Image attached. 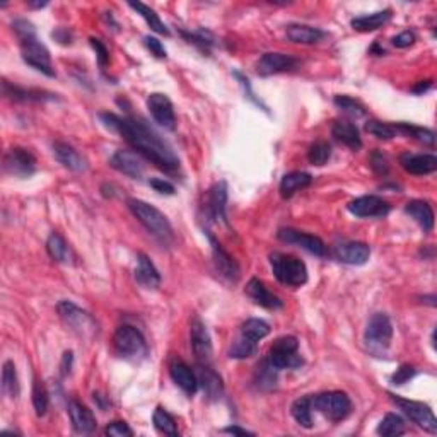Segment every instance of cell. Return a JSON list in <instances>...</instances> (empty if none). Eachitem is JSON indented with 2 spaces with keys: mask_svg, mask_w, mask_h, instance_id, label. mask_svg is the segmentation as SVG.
I'll use <instances>...</instances> for the list:
<instances>
[{
  "mask_svg": "<svg viewBox=\"0 0 437 437\" xmlns=\"http://www.w3.org/2000/svg\"><path fill=\"white\" fill-rule=\"evenodd\" d=\"M311 408H313V401L309 397L299 398V400L294 401L292 406H290V413H292L294 420H296L301 427H304V429L313 427Z\"/></svg>",
  "mask_w": 437,
  "mask_h": 437,
  "instance_id": "obj_36",
  "label": "cell"
},
{
  "mask_svg": "<svg viewBox=\"0 0 437 437\" xmlns=\"http://www.w3.org/2000/svg\"><path fill=\"white\" fill-rule=\"evenodd\" d=\"M13 29L21 43L22 41H29L36 38V29H34V26L29 21H26V19H16V21L13 22Z\"/></svg>",
  "mask_w": 437,
  "mask_h": 437,
  "instance_id": "obj_48",
  "label": "cell"
},
{
  "mask_svg": "<svg viewBox=\"0 0 437 437\" xmlns=\"http://www.w3.org/2000/svg\"><path fill=\"white\" fill-rule=\"evenodd\" d=\"M391 400L394 401L398 406H400L401 412L408 417L413 424H417L419 427L424 429V431L431 432V434H436L437 432V420L432 413V410L429 408L427 405L420 403V401H413V400H403L400 397H394V394H390Z\"/></svg>",
  "mask_w": 437,
  "mask_h": 437,
  "instance_id": "obj_9",
  "label": "cell"
},
{
  "mask_svg": "<svg viewBox=\"0 0 437 437\" xmlns=\"http://www.w3.org/2000/svg\"><path fill=\"white\" fill-rule=\"evenodd\" d=\"M183 34H185L186 40L190 41V43L197 45V47H200L202 50H209L214 45L212 36H210L207 31H203V29H200V31H197V33H183Z\"/></svg>",
  "mask_w": 437,
  "mask_h": 437,
  "instance_id": "obj_50",
  "label": "cell"
},
{
  "mask_svg": "<svg viewBox=\"0 0 437 437\" xmlns=\"http://www.w3.org/2000/svg\"><path fill=\"white\" fill-rule=\"evenodd\" d=\"M232 74H235V77H236L237 80H239V84H241V86H243V89H244V94H246V98H248V99H250V101H253V103H255V105H256V106H262V108L267 111V106H265V105H263V103H262V101H260V99H256V98H255V93H253V91H251V86H250V80H248L246 77H244V75H243V74H241V72H237V71H235V72H232Z\"/></svg>",
  "mask_w": 437,
  "mask_h": 437,
  "instance_id": "obj_55",
  "label": "cell"
},
{
  "mask_svg": "<svg viewBox=\"0 0 437 437\" xmlns=\"http://www.w3.org/2000/svg\"><path fill=\"white\" fill-rule=\"evenodd\" d=\"M207 237H209V243L212 246V258H214V265H216L217 272L225 279V281L236 283L239 281V265L236 263V260L229 255L228 251L222 248V244L207 231Z\"/></svg>",
  "mask_w": 437,
  "mask_h": 437,
  "instance_id": "obj_14",
  "label": "cell"
},
{
  "mask_svg": "<svg viewBox=\"0 0 437 437\" xmlns=\"http://www.w3.org/2000/svg\"><path fill=\"white\" fill-rule=\"evenodd\" d=\"M144 45L145 48L149 50V52L152 53V55L157 57V59H166V48L163 47V43H161L159 40L154 36H145L144 38Z\"/></svg>",
  "mask_w": 437,
  "mask_h": 437,
  "instance_id": "obj_53",
  "label": "cell"
},
{
  "mask_svg": "<svg viewBox=\"0 0 437 437\" xmlns=\"http://www.w3.org/2000/svg\"><path fill=\"white\" fill-rule=\"evenodd\" d=\"M286 34L292 43L299 45H316L325 38V33L321 29L306 24H290Z\"/></svg>",
  "mask_w": 437,
  "mask_h": 437,
  "instance_id": "obj_31",
  "label": "cell"
},
{
  "mask_svg": "<svg viewBox=\"0 0 437 437\" xmlns=\"http://www.w3.org/2000/svg\"><path fill=\"white\" fill-rule=\"evenodd\" d=\"M270 267L275 279L287 287H301L308 282V268L304 262L296 256L283 255V253H272Z\"/></svg>",
  "mask_w": 437,
  "mask_h": 437,
  "instance_id": "obj_3",
  "label": "cell"
},
{
  "mask_svg": "<svg viewBox=\"0 0 437 437\" xmlns=\"http://www.w3.org/2000/svg\"><path fill=\"white\" fill-rule=\"evenodd\" d=\"M225 203H228V185L225 182H218L210 188L203 203L207 221L225 222Z\"/></svg>",
  "mask_w": 437,
  "mask_h": 437,
  "instance_id": "obj_16",
  "label": "cell"
},
{
  "mask_svg": "<svg viewBox=\"0 0 437 437\" xmlns=\"http://www.w3.org/2000/svg\"><path fill=\"white\" fill-rule=\"evenodd\" d=\"M113 345L117 354L125 359L137 360L145 357V354H147V345H145L144 336H142L139 329L130 327V325H124L114 332Z\"/></svg>",
  "mask_w": 437,
  "mask_h": 437,
  "instance_id": "obj_7",
  "label": "cell"
},
{
  "mask_svg": "<svg viewBox=\"0 0 437 437\" xmlns=\"http://www.w3.org/2000/svg\"><path fill=\"white\" fill-rule=\"evenodd\" d=\"M371 168H373V171L376 172V175L379 176H386L390 171V163L388 159H386V156L383 154V152L379 151H374L373 154H371Z\"/></svg>",
  "mask_w": 437,
  "mask_h": 437,
  "instance_id": "obj_49",
  "label": "cell"
},
{
  "mask_svg": "<svg viewBox=\"0 0 437 437\" xmlns=\"http://www.w3.org/2000/svg\"><path fill=\"white\" fill-rule=\"evenodd\" d=\"M147 108L151 111L152 118L161 126L168 130H175L176 126V114L172 108L171 99L163 93H152L147 98Z\"/></svg>",
  "mask_w": 437,
  "mask_h": 437,
  "instance_id": "obj_17",
  "label": "cell"
},
{
  "mask_svg": "<svg viewBox=\"0 0 437 437\" xmlns=\"http://www.w3.org/2000/svg\"><path fill=\"white\" fill-rule=\"evenodd\" d=\"M128 6L132 7L133 10H137V14H140L142 19L147 22V26L152 29V31L164 34V36H170V29H168V26L161 21L159 16H157L151 7H147L142 2H128Z\"/></svg>",
  "mask_w": 437,
  "mask_h": 437,
  "instance_id": "obj_34",
  "label": "cell"
},
{
  "mask_svg": "<svg viewBox=\"0 0 437 437\" xmlns=\"http://www.w3.org/2000/svg\"><path fill=\"white\" fill-rule=\"evenodd\" d=\"M405 212L408 214L425 232L434 229V210L424 200H412L405 205Z\"/></svg>",
  "mask_w": 437,
  "mask_h": 437,
  "instance_id": "obj_29",
  "label": "cell"
},
{
  "mask_svg": "<svg viewBox=\"0 0 437 437\" xmlns=\"http://www.w3.org/2000/svg\"><path fill=\"white\" fill-rule=\"evenodd\" d=\"M89 41H91V47L94 48L96 57H98L99 65H101V67H106V65H108V62H110L108 48H106L105 45H103L101 40H96V38H91Z\"/></svg>",
  "mask_w": 437,
  "mask_h": 437,
  "instance_id": "obj_54",
  "label": "cell"
},
{
  "mask_svg": "<svg viewBox=\"0 0 437 437\" xmlns=\"http://www.w3.org/2000/svg\"><path fill=\"white\" fill-rule=\"evenodd\" d=\"M198 386H202L203 393L209 400H218L224 391L222 379L209 364H198Z\"/></svg>",
  "mask_w": 437,
  "mask_h": 437,
  "instance_id": "obj_26",
  "label": "cell"
},
{
  "mask_svg": "<svg viewBox=\"0 0 437 437\" xmlns=\"http://www.w3.org/2000/svg\"><path fill=\"white\" fill-rule=\"evenodd\" d=\"M170 376L176 386H179L186 394H195L198 390V378L183 360H172L170 366Z\"/></svg>",
  "mask_w": 437,
  "mask_h": 437,
  "instance_id": "obj_25",
  "label": "cell"
},
{
  "mask_svg": "<svg viewBox=\"0 0 437 437\" xmlns=\"http://www.w3.org/2000/svg\"><path fill=\"white\" fill-rule=\"evenodd\" d=\"M47 251L48 255L52 256V260H55V262L59 263L68 262L67 243H65V239L59 235V232H52V235H50L47 241Z\"/></svg>",
  "mask_w": 437,
  "mask_h": 437,
  "instance_id": "obj_42",
  "label": "cell"
},
{
  "mask_svg": "<svg viewBox=\"0 0 437 437\" xmlns=\"http://www.w3.org/2000/svg\"><path fill=\"white\" fill-rule=\"evenodd\" d=\"M313 183V176L308 172L296 171L289 172L282 178L281 182V195L283 198H290L294 193L301 191L302 188H308Z\"/></svg>",
  "mask_w": 437,
  "mask_h": 437,
  "instance_id": "obj_32",
  "label": "cell"
},
{
  "mask_svg": "<svg viewBox=\"0 0 437 437\" xmlns=\"http://www.w3.org/2000/svg\"><path fill=\"white\" fill-rule=\"evenodd\" d=\"M366 132L374 135L376 139L379 140H391L393 137H397V130H394L393 125L383 124V121L378 120H369L366 124Z\"/></svg>",
  "mask_w": 437,
  "mask_h": 437,
  "instance_id": "obj_46",
  "label": "cell"
},
{
  "mask_svg": "<svg viewBox=\"0 0 437 437\" xmlns=\"http://www.w3.org/2000/svg\"><path fill=\"white\" fill-rule=\"evenodd\" d=\"M47 6V2H29V7H34V9H40V7H45Z\"/></svg>",
  "mask_w": 437,
  "mask_h": 437,
  "instance_id": "obj_62",
  "label": "cell"
},
{
  "mask_svg": "<svg viewBox=\"0 0 437 437\" xmlns=\"http://www.w3.org/2000/svg\"><path fill=\"white\" fill-rule=\"evenodd\" d=\"M152 422H154V427L161 434L176 437L178 436V427H176V420L172 419L170 412L163 408V406H157L154 415H152Z\"/></svg>",
  "mask_w": 437,
  "mask_h": 437,
  "instance_id": "obj_41",
  "label": "cell"
},
{
  "mask_svg": "<svg viewBox=\"0 0 437 437\" xmlns=\"http://www.w3.org/2000/svg\"><path fill=\"white\" fill-rule=\"evenodd\" d=\"M99 120L111 132L124 137L133 151L151 161L156 168L170 172V175L179 170V157L172 151L171 145L144 120L121 118L113 113H101Z\"/></svg>",
  "mask_w": 437,
  "mask_h": 437,
  "instance_id": "obj_1",
  "label": "cell"
},
{
  "mask_svg": "<svg viewBox=\"0 0 437 437\" xmlns=\"http://www.w3.org/2000/svg\"><path fill=\"white\" fill-rule=\"evenodd\" d=\"M241 333L246 335L248 339L255 340V342H260L270 333V327L268 323H265L263 320H258V318H251V320H246L241 327Z\"/></svg>",
  "mask_w": 437,
  "mask_h": 437,
  "instance_id": "obj_43",
  "label": "cell"
},
{
  "mask_svg": "<svg viewBox=\"0 0 437 437\" xmlns=\"http://www.w3.org/2000/svg\"><path fill=\"white\" fill-rule=\"evenodd\" d=\"M106 436L111 437H126V436H132V429L128 427L126 422H120V420H114L106 427Z\"/></svg>",
  "mask_w": 437,
  "mask_h": 437,
  "instance_id": "obj_52",
  "label": "cell"
},
{
  "mask_svg": "<svg viewBox=\"0 0 437 437\" xmlns=\"http://www.w3.org/2000/svg\"><path fill=\"white\" fill-rule=\"evenodd\" d=\"M149 185L154 188L157 193L175 195V186H172V183H170L164 178H151L149 179Z\"/></svg>",
  "mask_w": 437,
  "mask_h": 437,
  "instance_id": "obj_56",
  "label": "cell"
},
{
  "mask_svg": "<svg viewBox=\"0 0 437 437\" xmlns=\"http://www.w3.org/2000/svg\"><path fill=\"white\" fill-rule=\"evenodd\" d=\"M277 237L281 241H283V243L302 248V250L311 253V255H316V256L327 255V246H325L323 241H321L320 237L308 235V232H301V231H296V229L287 228V229H281V231L277 232Z\"/></svg>",
  "mask_w": 437,
  "mask_h": 437,
  "instance_id": "obj_15",
  "label": "cell"
},
{
  "mask_svg": "<svg viewBox=\"0 0 437 437\" xmlns=\"http://www.w3.org/2000/svg\"><path fill=\"white\" fill-rule=\"evenodd\" d=\"M2 91L7 98L13 99V101H19V103H45V101H53V99H57L55 94L47 93V91L21 89V87L10 86L7 80H3L2 82Z\"/></svg>",
  "mask_w": 437,
  "mask_h": 437,
  "instance_id": "obj_27",
  "label": "cell"
},
{
  "mask_svg": "<svg viewBox=\"0 0 437 437\" xmlns=\"http://www.w3.org/2000/svg\"><path fill=\"white\" fill-rule=\"evenodd\" d=\"M246 294L250 296V299L255 304L262 306V308L272 309V311L283 308V302L281 301V297L272 294L265 287V283L260 282L258 279H251V281L248 282Z\"/></svg>",
  "mask_w": 437,
  "mask_h": 437,
  "instance_id": "obj_24",
  "label": "cell"
},
{
  "mask_svg": "<svg viewBox=\"0 0 437 437\" xmlns=\"http://www.w3.org/2000/svg\"><path fill=\"white\" fill-rule=\"evenodd\" d=\"M2 391L6 397H9L10 400H16L21 393V388H19V379L16 373V366H14L13 360H7L3 364L2 369Z\"/></svg>",
  "mask_w": 437,
  "mask_h": 437,
  "instance_id": "obj_35",
  "label": "cell"
},
{
  "mask_svg": "<svg viewBox=\"0 0 437 437\" xmlns=\"http://www.w3.org/2000/svg\"><path fill=\"white\" fill-rule=\"evenodd\" d=\"M190 340H191V350H193L195 359L198 364H210L212 359V342H210V335L207 332L205 325L198 316L191 320L190 325Z\"/></svg>",
  "mask_w": 437,
  "mask_h": 437,
  "instance_id": "obj_13",
  "label": "cell"
},
{
  "mask_svg": "<svg viewBox=\"0 0 437 437\" xmlns=\"http://www.w3.org/2000/svg\"><path fill=\"white\" fill-rule=\"evenodd\" d=\"M297 65L299 62L292 55H286V53H265L258 60V64H256V71L263 77H268V75L296 71Z\"/></svg>",
  "mask_w": 437,
  "mask_h": 437,
  "instance_id": "obj_18",
  "label": "cell"
},
{
  "mask_svg": "<svg viewBox=\"0 0 437 437\" xmlns=\"http://www.w3.org/2000/svg\"><path fill=\"white\" fill-rule=\"evenodd\" d=\"M406 431V424L403 420V417H400L398 413H388L381 422H379L378 432L379 436L385 437H394V436H401Z\"/></svg>",
  "mask_w": 437,
  "mask_h": 437,
  "instance_id": "obj_37",
  "label": "cell"
},
{
  "mask_svg": "<svg viewBox=\"0 0 437 437\" xmlns=\"http://www.w3.org/2000/svg\"><path fill=\"white\" fill-rule=\"evenodd\" d=\"M225 434H232V436H253V432L246 431V429H241L237 425H231V427L224 429Z\"/></svg>",
  "mask_w": 437,
  "mask_h": 437,
  "instance_id": "obj_60",
  "label": "cell"
},
{
  "mask_svg": "<svg viewBox=\"0 0 437 437\" xmlns=\"http://www.w3.org/2000/svg\"><path fill=\"white\" fill-rule=\"evenodd\" d=\"M329 157H332V147H329L328 142H314L308 151V159L313 166H325Z\"/></svg>",
  "mask_w": 437,
  "mask_h": 437,
  "instance_id": "obj_45",
  "label": "cell"
},
{
  "mask_svg": "<svg viewBox=\"0 0 437 437\" xmlns=\"http://www.w3.org/2000/svg\"><path fill=\"white\" fill-rule=\"evenodd\" d=\"M391 339H393V325L385 313H376L367 321L366 332H364V342L369 352L373 354H385L388 350Z\"/></svg>",
  "mask_w": 437,
  "mask_h": 437,
  "instance_id": "obj_4",
  "label": "cell"
},
{
  "mask_svg": "<svg viewBox=\"0 0 437 437\" xmlns=\"http://www.w3.org/2000/svg\"><path fill=\"white\" fill-rule=\"evenodd\" d=\"M400 164L410 175L424 176L437 170V157L434 154H403L400 157Z\"/></svg>",
  "mask_w": 437,
  "mask_h": 437,
  "instance_id": "obj_23",
  "label": "cell"
},
{
  "mask_svg": "<svg viewBox=\"0 0 437 437\" xmlns=\"http://www.w3.org/2000/svg\"><path fill=\"white\" fill-rule=\"evenodd\" d=\"M268 362L277 371L283 369H299L302 366L301 355H299V342L296 336H281L274 342L268 352Z\"/></svg>",
  "mask_w": 437,
  "mask_h": 437,
  "instance_id": "obj_5",
  "label": "cell"
},
{
  "mask_svg": "<svg viewBox=\"0 0 437 437\" xmlns=\"http://www.w3.org/2000/svg\"><path fill=\"white\" fill-rule=\"evenodd\" d=\"M21 53L22 60H24L26 64L31 65L33 68H36L41 74L48 75V77H55V71H53L52 62H50V52L45 45H41L40 41H38V38L29 41H22Z\"/></svg>",
  "mask_w": 437,
  "mask_h": 437,
  "instance_id": "obj_11",
  "label": "cell"
},
{
  "mask_svg": "<svg viewBox=\"0 0 437 437\" xmlns=\"http://www.w3.org/2000/svg\"><path fill=\"white\" fill-rule=\"evenodd\" d=\"M67 408L75 432H79V434H91V432L94 431L96 417L86 405H82L77 400H71L68 401Z\"/></svg>",
  "mask_w": 437,
  "mask_h": 437,
  "instance_id": "obj_22",
  "label": "cell"
},
{
  "mask_svg": "<svg viewBox=\"0 0 437 437\" xmlns=\"http://www.w3.org/2000/svg\"><path fill=\"white\" fill-rule=\"evenodd\" d=\"M137 268H135V281L139 282V286L144 289H157L161 283V275L154 267V263L149 260V256H145L144 253H139L137 256Z\"/></svg>",
  "mask_w": 437,
  "mask_h": 437,
  "instance_id": "obj_28",
  "label": "cell"
},
{
  "mask_svg": "<svg viewBox=\"0 0 437 437\" xmlns=\"http://www.w3.org/2000/svg\"><path fill=\"white\" fill-rule=\"evenodd\" d=\"M72 360H74V354H72L71 350L65 352L64 357H62V364H60V369H62V374L67 376L68 373H71L72 369Z\"/></svg>",
  "mask_w": 437,
  "mask_h": 437,
  "instance_id": "obj_58",
  "label": "cell"
},
{
  "mask_svg": "<svg viewBox=\"0 0 437 437\" xmlns=\"http://www.w3.org/2000/svg\"><path fill=\"white\" fill-rule=\"evenodd\" d=\"M335 256L339 262L345 265H364L371 256V248L366 243L352 241V243H342L335 248Z\"/></svg>",
  "mask_w": 437,
  "mask_h": 437,
  "instance_id": "obj_20",
  "label": "cell"
},
{
  "mask_svg": "<svg viewBox=\"0 0 437 437\" xmlns=\"http://www.w3.org/2000/svg\"><path fill=\"white\" fill-rule=\"evenodd\" d=\"M314 410L332 422L345 420L352 412V401L343 391H327L311 398Z\"/></svg>",
  "mask_w": 437,
  "mask_h": 437,
  "instance_id": "obj_6",
  "label": "cell"
},
{
  "mask_svg": "<svg viewBox=\"0 0 437 437\" xmlns=\"http://www.w3.org/2000/svg\"><path fill=\"white\" fill-rule=\"evenodd\" d=\"M391 43L397 48H408L415 43V34L412 31H403L398 34V36H394L393 40H391Z\"/></svg>",
  "mask_w": 437,
  "mask_h": 437,
  "instance_id": "obj_57",
  "label": "cell"
},
{
  "mask_svg": "<svg viewBox=\"0 0 437 437\" xmlns=\"http://www.w3.org/2000/svg\"><path fill=\"white\" fill-rule=\"evenodd\" d=\"M53 156H55V159L59 161L64 168H67L68 171L74 172L87 171L86 157L80 156L72 145L65 144V142H57V144H53Z\"/></svg>",
  "mask_w": 437,
  "mask_h": 437,
  "instance_id": "obj_21",
  "label": "cell"
},
{
  "mask_svg": "<svg viewBox=\"0 0 437 437\" xmlns=\"http://www.w3.org/2000/svg\"><path fill=\"white\" fill-rule=\"evenodd\" d=\"M3 170H6V172H9L10 176L29 178L36 171V159L26 149L14 147L10 151H7V154L3 156Z\"/></svg>",
  "mask_w": 437,
  "mask_h": 437,
  "instance_id": "obj_10",
  "label": "cell"
},
{
  "mask_svg": "<svg viewBox=\"0 0 437 437\" xmlns=\"http://www.w3.org/2000/svg\"><path fill=\"white\" fill-rule=\"evenodd\" d=\"M126 203H128V209L132 210L133 216L139 218L140 224L144 225L152 236L157 237L161 243L168 244L175 239L171 222L168 221V217L164 216L159 209H156L154 205H151V203L144 200H137V198H130Z\"/></svg>",
  "mask_w": 437,
  "mask_h": 437,
  "instance_id": "obj_2",
  "label": "cell"
},
{
  "mask_svg": "<svg viewBox=\"0 0 437 437\" xmlns=\"http://www.w3.org/2000/svg\"><path fill=\"white\" fill-rule=\"evenodd\" d=\"M347 210L355 217L369 218V217L388 216L391 207H390V203L386 200H383L381 197H376V195H366V197H359L348 203Z\"/></svg>",
  "mask_w": 437,
  "mask_h": 437,
  "instance_id": "obj_12",
  "label": "cell"
},
{
  "mask_svg": "<svg viewBox=\"0 0 437 437\" xmlns=\"http://www.w3.org/2000/svg\"><path fill=\"white\" fill-rule=\"evenodd\" d=\"M332 135L335 137V140L347 145L352 151H359L362 147L359 128L350 121H335L332 126Z\"/></svg>",
  "mask_w": 437,
  "mask_h": 437,
  "instance_id": "obj_30",
  "label": "cell"
},
{
  "mask_svg": "<svg viewBox=\"0 0 437 437\" xmlns=\"http://www.w3.org/2000/svg\"><path fill=\"white\" fill-rule=\"evenodd\" d=\"M258 350V342L248 339L246 335L239 333V336L232 342L231 348H229V357L232 359H248L256 354Z\"/></svg>",
  "mask_w": 437,
  "mask_h": 437,
  "instance_id": "obj_40",
  "label": "cell"
},
{
  "mask_svg": "<svg viewBox=\"0 0 437 437\" xmlns=\"http://www.w3.org/2000/svg\"><path fill=\"white\" fill-rule=\"evenodd\" d=\"M397 133H403L406 137H412V139L422 142L425 145H434L436 144V133L432 130L424 128V126H415L410 124H397L393 125Z\"/></svg>",
  "mask_w": 437,
  "mask_h": 437,
  "instance_id": "obj_39",
  "label": "cell"
},
{
  "mask_svg": "<svg viewBox=\"0 0 437 437\" xmlns=\"http://www.w3.org/2000/svg\"><path fill=\"white\" fill-rule=\"evenodd\" d=\"M431 86H432L431 80H422V82L417 84V86L413 87L412 91H413V93H415V94H422V93H425V91L431 89Z\"/></svg>",
  "mask_w": 437,
  "mask_h": 437,
  "instance_id": "obj_61",
  "label": "cell"
},
{
  "mask_svg": "<svg viewBox=\"0 0 437 437\" xmlns=\"http://www.w3.org/2000/svg\"><path fill=\"white\" fill-rule=\"evenodd\" d=\"M333 103H335L336 108L350 118H362L366 114V108L359 101H355L354 98H348V96H335Z\"/></svg>",
  "mask_w": 437,
  "mask_h": 437,
  "instance_id": "obj_44",
  "label": "cell"
},
{
  "mask_svg": "<svg viewBox=\"0 0 437 437\" xmlns=\"http://www.w3.org/2000/svg\"><path fill=\"white\" fill-rule=\"evenodd\" d=\"M277 373L279 371L268 362V359H263L258 364L255 373V383L260 390H272L275 388V383H277Z\"/></svg>",
  "mask_w": 437,
  "mask_h": 437,
  "instance_id": "obj_38",
  "label": "cell"
},
{
  "mask_svg": "<svg viewBox=\"0 0 437 437\" xmlns=\"http://www.w3.org/2000/svg\"><path fill=\"white\" fill-rule=\"evenodd\" d=\"M415 374H417L415 367L406 366L405 364V366H401L400 369H397V373L391 376V385H394V386L405 385V383H408Z\"/></svg>",
  "mask_w": 437,
  "mask_h": 437,
  "instance_id": "obj_51",
  "label": "cell"
},
{
  "mask_svg": "<svg viewBox=\"0 0 437 437\" xmlns=\"http://www.w3.org/2000/svg\"><path fill=\"white\" fill-rule=\"evenodd\" d=\"M33 406L38 417H43L48 410V393L47 388L40 381L33 383Z\"/></svg>",
  "mask_w": 437,
  "mask_h": 437,
  "instance_id": "obj_47",
  "label": "cell"
},
{
  "mask_svg": "<svg viewBox=\"0 0 437 437\" xmlns=\"http://www.w3.org/2000/svg\"><path fill=\"white\" fill-rule=\"evenodd\" d=\"M390 19H391V10L386 9V10H379V13L369 14V16H360V17L352 19L350 26L359 33H371V31H376V29H379L381 26H385Z\"/></svg>",
  "mask_w": 437,
  "mask_h": 437,
  "instance_id": "obj_33",
  "label": "cell"
},
{
  "mask_svg": "<svg viewBox=\"0 0 437 437\" xmlns=\"http://www.w3.org/2000/svg\"><path fill=\"white\" fill-rule=\"evenodd\" d=\"M110 164L113 170H117L118 172L132 179H140L142 175H144V164H142V161L135 152L117 151L111 156Z\"/></svg>",
  "mask_w": 437,
  "mask_h": 437,
  "instance_id": "obj_19",
  "label": "cell"
},
{
  "mask_svg": "<svg viewBox=\"0 0 437 437\" xmlns=\"http://www.w3.org/2000/svg\"><path fill=\"white\" fill-rule=\"evenodd\" d=\"M53 38H55V40H59L62 45H71L72 43V34L64 28L53 31Z\"/></svg>",
  "mask_w": 437,
  "mask_h": 437,
  "instance_id": "obj_59",
  "label": "cell"
},
{
  "mask_svg": "<svg viewBox=\"0 0 437 437\" xmlns=\"http://www.w3.org/2000/svg\"><path fill=\"white\" fill-rule=\"evenodd\" d=\"M59 314L64 320V323L67 325L72 332L77 333L79 336H84V339H91V336L96 335L98 332V325L93 320L89 313L82 311V309L77 308L74 302L71 301H64L59 304Z\"/></svg>",
  "mask_w": 437,
  "mask_h": 437,
  "instance_id": "obj_8",
  "label": "cell"
}]
</instances>
